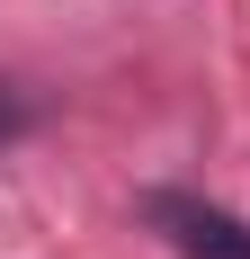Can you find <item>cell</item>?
<instances>
[{
	"mask_svg": "<svg viewBox=\"0 0 250 259\" xmlns=\"http://www.w3.org/2000/svg\"><path fill=\"white\" fill-rule=\"evenodd\" d=\"M36 125H45V99H36L27 80H9V72H0V152H9V143H27Z\"/></svg>",
	"mask_w": 250,
	"mask_h": 259,
	"instance_id": "2",
	"label": "cell"
},
{
	"mask_svg": "<svg viewBox=\"0 0 250 259\" xmlns=\"http://www.w3.org/2000/svg\"><path fill=\"white\" fill-rule=\"evenodd\" d=\"M143 224L170 241L179 259H250V224L224 214V206H205V197H188V188H152Z\"/></svg>",
	"mask_w": 250,
	"mask_h": 259,
	"instance_id": "1",
	"label": "cell"
}]
</instances>
